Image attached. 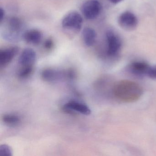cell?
<instances>
[{"mask_svg": "<svg viewBox=\"0 0 156 156\" xmlns=\"http://www.w3.org/2000/svg\"><path fill=\"white\" fill-rule=\"evenodd\" d=\"M33 67V66L23 67L19 72V76L21 78H25L30 75L32 73Z\"/></svg>", "mask_w": 156, "mask_h": 156, "instance_id": "obj_16", "label": "cell"}, {"mask_svg": "<svg viewBox=\"0 0 156 156\" xmlns=\"http://www.w3.org/2000/svg\"><path fill=\"white\" fill-rule=\"evenodd\" d=\"M63 110L65 112L69 114H74L76 112L84 115H89L91 114V110L87 105L80 102L71 101L64 105Z\"/></svg>", "mask_w": 156, "mask_h": 156, "instance_id": "obj_9", "label": "cell"}, {"mask_svg": "<svg viewBox=\"0 0 156 156\" xmlns=\"http://www.w3.org/2000/svg\"><path fill=\"white\" fill-rule=\"evenodd\" d=\"M151 66L146 62L136 61L131 63L128 66L127 70L132 75L138 77L147 76Z\"/></svg>", "mask_w": 156, "mask_h": 156, "instance_id": "obj_8", "label": "cell"}, {"mask_svg": "<svg viewBox=\"0 0 156 156\" xmlns=\"http://www.w3.org/2000/svg\"><path fill=\"white\" fill-rule=\"evenodd\" d=\"M82 34L83 40L87 46L90 47L94 44L96 40L97 33L94 29L86 27L83 30Z\"/></svg>", "mask_w": 156, "mask_h": 156, "instance_id": "obj_13", "label": "cell"}, {"mask_svg": "<svg viewBox=\"0 0 156 156\" xmlns=\"http://www.w3.org/2000/svg\"><path fill=\"white\" fill-rule=\"evenodd\" d=\"M19 51V48L16 46H12L1 50L0 51L1 67H4L9 64L17 55Z\"/></svg>", "mask_w": 156, "mask_h": 156, "instance_id": "obj_11", "label": "cell"}, {"mask_svg": "<svg viewBox=\"0 0 156 156\" xmlns=\"http://www.w3.org/2000/svg\"><path fill=\"white\" fill-rule=\"evenodd\" d=\"M75 75L74 71L71 70L62 71L53 69H46L42 73L43 79L48 82H55L64 78L73 79Z\"/></svg>", "mask_w": 156, "mask_h": 156, "instance_id": "obj_4", "label": "cell"}, {"mask_svg": "<svg viewBox=\"0 0 156 156\" xmlns=\"http://www.w3.org/2000/svg\"><path fill=\"white\" fill-rule=\"evenodd\" d=\"M110 1L113 4H116L120 3L123 0H110Z\"/></svg>", "mask_w": 156, "mask_h": 156, "instance_id": "obj_20", "label": "cell"}, {"mask_svg": "<svg viewBox=\"0 0 156 156\" xmlns=\"http://www.w3.org/2000/svg\"><path fill=\"white\" fill-rule=\"evenodd\" d=\"M5 16V10L2 8H1L0 9V21L1 22L2 21L4 20Z\"/></svg>", "mask_w": 156, "mask_h": 156, "instance_id": "obj_19", "label": "cell"}, {"mask_svg": "<svg viewBox=\"0 0 156 156\" xmlns=\"http://www.w3.org/2000/svg\"><path fill=\"white\" fill-rule=\"evenodd\" d=\"M113 93L118 100L125 103H132L136 102L141 97L143 89L136 82L123 80L115 84Z\"/></svg>", "mask_w": 156, "mask_h": 156, "instance_id": "obj_1", "label": "cell"}, {"mask_svg": "<svg viewBox=\"0 0 156 156\" xmlns=\"http://www.w3.org/2000/svg\"><path fill=\"white\" fill-rule=\"evenodd\" d=\"M83 19L79 12L72 11L63 18L62 25L63 29L75 32H78L82 29Z\"/></svg>", "mask_w": 156, "mask_h": 156, "instance_id": "obj_3", "label": "cell"}, {"mask_svg": "<svg viewBox=\"0 0 156 156\" xmlns=\"http://www.w3.org/2000/svg\"><path fill=\"white\" fill-rule=\"evenodd\" d=\"M101 9V3L98 0H87L83 3L81 8L83 15L88 20L96 18L100 14Z\"/></svg>", "mask_w": 156, "mask_h": 156, "instance_id": "obj_6", "label": "cell"}, {"mask_svg": "<svg viewBox=\"0 0 156 156\" xmlns=\"http://www.w3.org/2000/svg\"><path fill=\"white\" fill-rule=\"evenodd\" d=\"M23 38L28 43L38 44L42 40L43 34L39 30H30L24 32Z\"/></svg>", "mask_w": 156, "mask_h": 156, "instance_id": "obj_12", "label": "cell"}, {"mask_svg": "<svg viewBox=\"0 0 156 156\" xmlns=\"http://www.w3.org/2000/svg\"><path fill=\"white\" fill-rule=\"evenodd\" d=\"M107 42V55L110 57H115L118 54L122 47L120 37L114 31L108 30L106 33Z\"/></svg>", "mask_w": 156, "mask_h": 156, "instance_id": "obj_5", "label": "cell"}, {"mask_svg": "<svg viewBox=\"0 0 156 156\" xmlns=\"http://www.w3.org/2000/svg\"><path fill=\"white\" fill-rule=\"evenodd\" d=\"M2 120L7 125L9 126H16L20 123V119L16 115L7 114L3 116Z\"/></svg>", "mask_w": 156, "mask_h": 156, "instance_id": "obj_14", "label": "cell"}, {"mask_svg": "<svg viewBox=\"0 0 156 156\" xmlns=\"http://www.w3.org/2000/svg\"><path fill=\"white\" fill-rule=\"evenodd\" d=\"M147 76L154 80H156V65L151 66L148 73Z\"/></svg>", "mask_w": 156, "mask_h": 156, "instance_id": "obj_17", "label": "cell"}, {"mask_svg": "<svg viewBox=\"0 0 156 156\" xmlns=\"http://www.w3.org/2000/svg\"><path fill=\"white\" fill-rule=\"evenodd\" d=\"M44 47L47 50L51 49L53 46V42L51 39H48L44 42Z\"/></svg>", "mask_w": 156, "mask_h": 156, "instance_id": "obj_18", "label": "cell"}, {"mask_svg": "<svg viewBox=\"0 0 156 156\" xmlns=\"http://www.w3.org/2000/svg\"><path fill=\"white\" fill-rule=\"evenodd\" d=\"M11 148L7 144H2L0 146V156H12Z\"/></svg>", "mask_w": 156, "mask_h": 156, "instance_id": "obj_15", "label": "cell"}, {"mask_svg": "<svg viewBox=\"0 0 156 156\" xmlns=\"http://www.w3.org/2000/svg\"><path fill=\"white\" fill-rule=\"evenodd\" d=\"M119 25L125 30L132 31L136 29L138 20L136 15L129 11L121 13L118 20Z\"/></svg>", "mask_w": 156, "mask_h": 156, "instance_id": "obj_7", "label": "cell"}, {"mask_svg": "<svg viewBox=\"0 0 156 156\" xmlns=\"http://www.w3.org/2000/svg\"><path fill=\"white\" fill-rule=\"evenodd\" d=\"M35 52L31 48L24 49L20 55L19 62L23 67L33 66L36 61Z\"/></svg>", "mask_w": 156, "mask_h": 156, "instance_id": "obj_10", "label": "cell"}, {"mask_svg": "<svg viewBox=\"0 0 156 156\" xmlns=\"http://www.w3.org/2000/svg\"><path fill=\"white\" fill-rule=\"evenodd\" d=\"M23 23L20 19L16 17L10 18L7 23V28L3 32L4 38L7 41L15 42L23 37Z\"/></svg>", "mask_w": 156, "mask_h": 156, "instance_id": "obj_2", "label": "cell"}]
</instances>
